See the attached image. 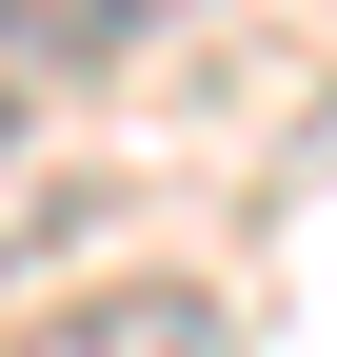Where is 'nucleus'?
<instances>
[{
	"instance_id": "obj_2",
	"label": "nucleus",
	"mask_w": 337,
	"mask_h": 357,
	"mask_svg": "<svg viewBox=\"0 0 337 357\" xmlns=\"http://www.w3.org/2000/svg\"><path fill=\"white\" fill-rule=\"evenodd\" d=\"M159 20H198V0H0V79H79V60H139Z\"/></svg>"
},
{
	"instance_id": "obj_1",
	"label": "nucleus",
	"mask_w": 337,
	"mask_h": 357,
	"mask_svg": "<svg viewBox=\"0 0 337 357\" xmlns=\"http://www.w3.org/2000/svg\"><path fill=\"white\" fill-rule=\"evenodd\" d=\"M20 357H238V298L219 278H100L60 318H20Z\"/></svg>"
},
{
	"instance_id": "obj_3",
	"label": "nucleus",
	"mask_w": 337,
	"mask_h": 357,
	"mask_svg": "<svg viewBox=\"0 0 337 357\" xmlns=\"http://www.w3.org/2000/svg\"><path fill=\"white\" fill-rule=\"evenodd\" d=\"M0 119H20V100H0Z\"/></svg>"
}]
</instances>
